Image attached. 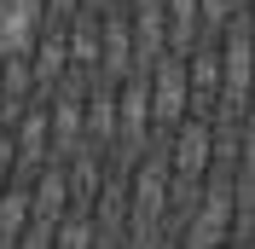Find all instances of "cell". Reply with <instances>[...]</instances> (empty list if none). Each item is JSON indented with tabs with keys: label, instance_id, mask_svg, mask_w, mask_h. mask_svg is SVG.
Wrapping results in <instances>:
<instances>
[{
	"label": "cell",
	"instance_id": "1",
	"mask_svg": "<svg viewBox=\"0 0 255 249\" xmlns=\"http://www.w3.org/2000/svg\"><path fill=\"white\" fill-rule=\"evenodd\" d=\"M151 110H157V133H174L191 116V76H186V52H162L151 64Z\"/></svg>",
	"mask_w": 255,
	"mask_h": 249
},
{
	"label": "cell",
	"instance_id": "2",
	"mask_svg": "<svg viewBox=\"0 0 255 249\" xmlns=\"http://www.w3.org/2000/svg\"><path fill=\"white\" fill-rule=\"evenodd\" d=\"M41 29H47V0H0V64L35 52Z\"/></svg>",
	"mask_w": 255,
	"mask_h": 249
},
{
	"label": "cell",
	"instance_id": "3",
	"mask_svg": "<svg viewBox=\"0 0 255 249\" xmlns=\"http://www.w3.org/2000/svg\"><path fill=\"white\" fill-rule=\"evenodd\" d=\"M35 226V191L29 180H12L0 191V249H17V238Z\"/></svg>",
	"mask_w": 255,
	"mask_h": 249
},
{
	"label": "cell",
	"instance_id": "4",
	"mask_svg": "<svg viewBox=\"0 0 255 249\" xmlns=\"http://www.w3.org/2000/svg\"><path fill=\"white\" fill-rule=\"evenodd\" d=\"M52 249H99V220L87 209H70L52 232Z\"/></svg>",
	"mask_w": 255,
	"mask_h": 249
},
{
	"label": "cell",
	"instance_id": "5",
	"mask_svg": "<svg viewBox=\"0 0 255 249\" xmlns=\"http://www.w3.org/2000/svg\"><path fill=\"white\" fill-rule=\"evenodd\" d=\"M12 180H17V133L0 122V191L12 186Z\"/></svg>",
	"mask_w": 255,
	"mask_h": 249
},
{
	"label": "cell",
	"instance_id": "6",
	"mask_svg": "<svg viewBox=\"0 0 255 249\" xmlns=\"http://www.w3.org/2000/svg\"><path fill=\"white\" fill-rule=\"evenodd\" d=\"M244 6H250V0H244Z\"/></svg>",
	"mask_w": 255,
	"mask_h": 249
}]
</instances>
